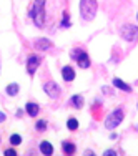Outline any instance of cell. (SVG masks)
I'll use <instances>...</instances> for the list:
<instances>
[{"label": "cell", "mask_w": 138, "mask_h": 156, "mask_svg": "<svg viewBox=\"0 0 138 156\" xmlns=\"http://www.w3.org/2000/svg\"><path fill=\"white\" fill-rule=\"evenodd\" d=\"M30 17H32V22L35 23V27H38V28L45 27V20H47L45 0H33L32 9H30Z\"/></svg>", "instance_id": "6da1fadb"}, {"label": "cell", "mask_w": 138, "mask_h": 156, "mask_svg": "<svg viewBox=\"0 0 138 156\" xmlns=\"http://www.w3.org/2000/svg\"><path fill=\"white\" fill-rule=\"evenodd\" d=\"M98 12V2L96 0H80V15L83 20L92 22Z\"/></svg>", "instance_id": "7a4b0ae2"}, {"label": "cell", "mask_w": 138, "mask_h": 156, "mask_svg": "<svg viewBox=\"0 0 138 156\" xmlns=\"http://www.w3.org/2000/svg\"><path fill=\"white\" fill-rule=\"evenodd\" d=\"M123 118H125V111H123L122 108L113 110V111H111V113L107 116V120H105V128L115 129V128H117V126L123 121Z\"/></svg>", "instance_id": "3957f363"}, {"label": "cell", "mask_w": 138, "mask_h": 156, "mask_svg": "<svg viewBox=\"0 0 138 156\" xmlns=\"http://www.w3.org/2000/svg\"><path fill=\"white\" fill-rule=\"evenodd\" d=\"M120 35L125 42H136L138 40V27L132 23H126L120 28Z\"/></svg>", "instance_id": "277c9868"}, {"label": "cell", "mask_w": 138, "mask_h": 156, "mask_svg": "<svg viewBox=\"0 0 138 156\" xmlns=\"http://www.w3.org/2000/svg\"><path fill=\"white\" fill-rule=\"evenodd\" d=\"M72 58L78 63V66H80L82 70H87V68H90V65H92V62H90V57H88L87 53H85L82 48H75V50L72 51Z\"/></svg>", "instance_id": "5b68a950"}, {"label": "cell", "mask_w": 138, "mask_h": 156, "mask_svg": "<svg viewBox=\"0 0 138 156\" xmlns=\"http://www.w3.org/2000/svg\"><path fill=\"white\" fill-rule=\"evenodd\" d=\"M43 91H45L52 100H57L58 96H60V93H62L60 87H58L57 83H53V81H48V83L43 85Z\"/></svg>", "instance_id": "8992f818"}, {"label": "cell", "mask_w": 138, "mask_h": 156, "mask_svg": "<svg viewBox=\"0 0 138 156\" xmlns=\"http://www.w3.org/2000/svg\"><path fill=\"white\" fill-rule=\"evenodd\" d=\"M38 65H40V57L38 55H30L27 58V73L28 75H33L37 72V68H38Z\"/></svg>", "instance_id": "52a82bcc"}, {"label": "cell", "mask_w": 138, "mask_h": 156, "mask_svg": "<svg viewBox=\"0 0 138 156\" xmlns=\"http://www.w3.org/2000/svg\"><path fill=\"white\" fill-rule=\"evenodd\" d=\"M62 78L65 81H73V80H75V70H73L70 65L63 66V68H62Z\"/></svg>", "instance_id": "ba28073f"}, {"label": "cell", "mask_w": 138, "mask_h": 156, "mask_svg": "<svg viewBox=\"0 0 138 156\" xmlns=\"http://www.w3.org/2000/svg\"><path fill=\"white\" fill-rule=\"evenodd\" d=\"M33 47H35L37 50H50V48L53 47V43L48 38H38V40H35V45Z\"/></svg>", "instance_id": "9c48e42d"}, {"label": "cell", "mask_w": 138, "mask_h": 156, "mask_svg": "<svg viewBox=\"0 0 138 156\" xmlns=\"http://www.w3.org/2000/svg\"><path fill=\"white\" fill-rule=\"evenodd\" d=\"M113 85L118 88V90L126 91V93H130V91H132V87H130V85H126L123 80H120V78H113Z\"/></svg>", "instance_id": "30bf717a"}, {"label": "cell", "mask_w": 138, "mask_h": 156, "mask_svg": "<svg viewBox=\"0 0 138 156\" xmlns=\"http://www.w3.org/2000/svg\"><path fill=\"white\" fill-rule=\"evenodd\" d=\"M25 111H27V115H30V116H37V115H38V111H40V106L37 105V103L28 101L27 106H25Z\"/></svg>", "instance_id": "8fae6325"}, {"label": "cell", "mask_w": 138, "mask_h": 156, "mask_svg": "<svg viewBox=\"0 0 138 156\" xmlns=\"http://www.w3.org/2000/svg\"><path fill=\"white\" fill-rule=\"evenodd\" d=\"M40 153L47 154V156L53 154V146H52L48 141H42V143H40Z\"/></svg>", "instance_id": "7c38bea8"}, {"label": "cell", "mask_w": 138, "mask_h": 156, "mask_svg": "<svg viewBox=\"0 0 138 156\" xmlns=\"http://www.w3.org/2000/svg\"><path fill=\"white\" fill-rule=\"evenodd\" d=\"M62 150H63V153H65V154H73V153H75V150H77V146L72 143V141H63Z\"/></svg>", "instance_id": "4fadbf2b"}, {"label": "cell", "mask_w": 138, "mask_h": 156, "mask_svg": "<svg viewBox=\"0 0 138 156\" xmlns=\"http://www.w3.org/2000/svg\"><path fill=\"white\" fill-rule=\"evenodd\" d=\"M70 103H72L77 110H80L82 106H83V96H82V95H73L72 100H70Z\"/></svg>", "instance_id": "5bb4252c"}, {"label": "cell", "mask_w": 138, "mask_h": 156, "mask_svg": "<svg viewBox=\"0 0 138 156\" xmlns=\"http://www.w3.org/2000/svg\"><path fill=\"white\" fill-rule=\"evenodd\" d=\"M18 90H20V87H18L17 83H10V85H7L5 93L9 95V96H15V95L18 93Z\"/></svg>", "instance_id": "9a60e30c"}, {"label": "cell", "mask_w": 138, "mask_h": 156, "mask_svg": "<svg viewBox=\"0 0 138 156\" xmlns=\"http://www.w3.org/2000/svg\"><path fill=\"white\" fill-rule=\"evenodd\" d=\"M67 128L72 129V131L78 129V120H77V118H70V120L67 121Z\"/></svg>", "instance_id": "2e32d148"}, {"label": "cell", "mask_w": 138, "mask_h": 156, "mask_svg": "<svg viewBox=\"0 0 138 156\" xmlns=\"http://www.w3.org/2000/svg\"><path fill=\"white\" fill-rule=\"evenodd\" d=\"M10 143H12V144H20L22 143V136L17 135V133H15V135H12V136H10Z\"/></svg>", "instance_id": "e0dca14e"}, {"label": "cell", "mask_w": 138, "mask_h": 156, "mask_svg": "<svg viewBox=\"0 0 138 156\" xmlns=\"http://www.w3.org/2000/svg\"><path fill=\"white\" fill-rule=\"evenodd\" d=\"M37 131H43V129L47 128V123H45V120H40V121H37Z\"/></svg>", "instance_id": "ac0fdd59"}, {"label": "cell", "mask_w": 138, "mask_h": 156, "mask_svg": "<svg viewBox=\"0 0 138 156\" xmlns=\"http://www.w3.org/2000/svg\"><path fill=\"white\" fill-rule=\"evenodd\" d=\"M62 27H70V20H68V13H63V20H62Z\"/></svg>", "instance_id": "d6986e66"}, {"label": "cell", "mask_w": 138, "mask_h": 156, "mask_svg": "<svg viewBox=\"0 0 138 156\" xmlns=\"http://www.w3.org/2000/svg\"><path fill=\"white\" fill-rule=\"evenodd\" d=\"M3 154H5V156H17V151L15 150H5V151H3Z\"/></svg>", "instance_id": "ffe728a7"}, {"label": "cell", "mask_w": 138, "mask_h": 156, "mask_svg": "<svg viewBox=\"0 0 138 156\" xmlns=\"http://www.w3.org/2000/svg\"><path fill=\"white\" fill-rule=\"evenodd\" d=\"M110 154H111V156H113V154H117V153H115V151H113V150H107V151H105V153H103V156H110Z\"/></svg>", "instance_id": "44dd1931"}, {"label": "cell", "mask_w": 138, "mask_h": 156, "mask_svg": "<svg viewBox=\"0 0 138 156\" xmlns=\"http://www.w3.org/2000/svg\"><path fill=\"white\" fill-rule=\"evenodd\" d=\"M5 113H3V111H0V123H2V121H5Z\"/></svg>", "instance_id": "7402d4cb"}, {"label": "cell", "mask_w": 138, "mask_h": 156, "mask_svg": "<svg viewBox=\"0 0 138 156\" xmlns=\"http://www.w3.org/2000/svg\"><path fill=\"white\" fill-rule=\"evenodd\" d=\"M135 129H136V131H138V125H136V126H135Z\"/></svg>", "instance_id": "603a6c76"}, {"label": "cell", "mask_w": 138, "mask_h": 156, "mask_svg": "<svg viewBox=\"0 0 138 156\" xmlns=\"http://www.w3.org/2000/svg\"><path fill=\"white\" fill-rule=\"evenodd\" d=\"M136 18H138V13H136Z\"/></svg>", "instance_id": "cb8c5ba5"}]
</instances>
